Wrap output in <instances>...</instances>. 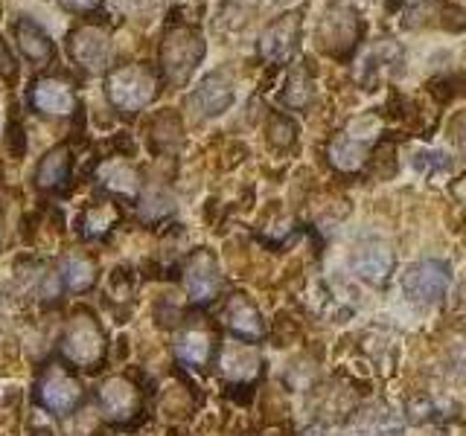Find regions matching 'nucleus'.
<instances>
[{"instance_id":"nucleus-1","label":"nucleus","mask_w":466,"mask_h":436,"mask_svg":"<svg viewBox=\"0 0 466 436\" xmlns=\"http://www.w3.org/2000/svg\"><path fill=\"white\" fill-rule=\"evenodd\" d=\"M204 58V38L193 26H169L160 41V70L175 87H184Z\"/></svg>"},{"instance_id":"nucleus-2","label":"nucleus","mask_w":466,"mask_h":436,"mask_svg":"<svg viewBox=\"0 0 466 436\" xmlns=\"http://www.w3.org/2000/svg\"><path fill=\"white\" fill-rule=\"evenodd\" d=\"M106 332L96 323V317L91 314H73L70 323L62 334V355L67 363L79 370H99L106 361Z\"/></svg>"},{"instance_id":"nucleus-3","label":"nucleus","mask_w":466,"mask_h":436,"mask_svg":"<svg viewBox=\"0 0 466 436\" xmlns=\"http://www.w3.org/2000/svg\"><path fill=\"white\" fill-rule=\"evenodd\" d=\"M364 33V24H361V15L347 6V4H329L324 9L315 29V38H318V47L324 50L327 55L335 58H347L359 47Z\"/></svg>"},{"instance_id":"nucleus-4","label":"nucleus","mask_w":466,"mask_h":436,"mask_svg":"<svg viewBox=\"0 0 466 436\" xmlns=\"http://www.w3.org/2000/svg\"><path fill=\"white\" fill-rule=\"evenodd\" d=\"M108 102L123 114H137L157 96V79L143 64H123L108 73L106 82Z\"/></svg>"},{"instance_id":"nucleus-5","label":"nucleus","mask_w":466,"mask_h":436,"mask_svg":"<svg viewBox=\"0 0 466 436\" xmlns=\"http://www.w3.org/2000/svg\"><path fill=\"white\" fill-rule=\"evenodd\" d=\"M451 271L443 259H422L414 262L411 268L402 273V291L405 297L417 305H434L449 294Z\"/></svg>"},{"instance_id":"nucleus-6","label":"nucleus","mask_w":466,"mask_h":436,"mask_svg":"<svg viewBox=\"0 0 466 436\" xmlns=\"http://www.w3.org/2000/svg\"><path fill=\"white\" fill-rule=\"evenodd\" d=\"M82 384L58 363H47L35 384V401L56 416H67L82 401Z\"/></svg>"},{"instance_id":"nucleus-7","label":"nucleus","mask_w":466,"mask_h":436,"mask_svg":"<svg viewBox=\"0 0 466 436\" xmlns=\"http://www.w3.org/2000/svg\"><path fill=\"white\" fill-rule=\"evenodd\" d=\"M402 64H405V53L400 44L393 38H379L361 50L359 62H356V79L364 91H373L385 76L400 73Z\"/></svg>"},{"instance_id":"nucleus-8","label":"nucleus","mask_w":466,"mask_h":436,"mask_svg":"<svg viewBox=\"0 0 466 436\" xmlns=\"http://www.w3.org/2000/svg\"><path fill=\"white\" fill-rule=\"evenodd\" d=\"M216 349H218V334L213 326L204 323L201 317L189 320L178 332V338H175V355H178V361H184L187 367H196V370L210 367V361L216 358Z\"/></svg>"},{"instance_id":"nucleus-9","label":"nucleus","mask_w":466,"mask_h":436,"mask_svg":"<svg viewBox=\"0 0 466 436\" xmlns=\"http://www.w3.org/2000/svg\"><path fill=\"white\" fill-rule=\"evenodd\" d=\"M184 288L189 300L196 305H208L222 291V273H218V262L210 251H196L184 265Z\"/></svg>"},{"instance_id":"nucleus-10","label":"nucleus","mask_w":466,"mask_h":436,"mask_svg":"<svg viewBox=\"0 0 466 436\" xmlns=\"http://www.w3.org/2000/svg\"><path fill=\"white\" fill-rule=\"evenodd\" d=\"M300 26H303L300 12H289V15H280L277 21H271L259 38V58H266L268 64L289 62L291 53L298 50Z\"/></svg>"},{"instance_id":"nucleus-11","label":"nucleus","mask_w":466,"mask_h":436,"mask_svg":"<svg viewBox=\"0 0 466 436\" xmlns=\"http://www.w3.org/2000/svg\"><path fill=\"white\" fill-rule=\"evenodd\" d=\"M67 53L73 55V62L79 67L99 73L106 70L111 62V41L108 33L99 26H79L73 29L70 38H67Z\"/></svg>"},{"instance_id":"nucleus-12","label":"nucleus","mask_w":466,"mask_h":436,"mask_svg":"<svg viewBox=\"0 0 466 436\" xmlns=\"http://www.w3.org/2000/svg\"><path fill=\"white\" fill-rule=\"evenodd\" d=\"M99 411L106 413L108 421H131L140 413V390L123 375L108 378L106 384L99 387Z\"/></svg>"},{"instance_id":"nucleus-13","label":"nucleus","mask_w":466,"mask_h":436,"mask_svg":"<svg viewBox=\"0 0 466 436\" xmlns=\"http://www.w3.org/2000/svg\"><path fill=\"white\" fill-rule=\"evenodd\" d=\"M350 268L359 276V280L370 282V285H388L390 273H393V251L388 244L368 242L353 251L350 256Z\"/></svg>"},{"instance_id":"nucleus-14","label":"nucleus","mask_w":466,"mask_h":436,"mask_svg":"<svg viewBox=\"0 0 466 436\" xmlns=\"http://www.w3.org/2000/svg\"><path fill=\"white\" fill-rule=\"evenodd\" d=\"M225 323L233 332L237 341L248 343H259L266 338V323H262V314L257 305L248 300V294H233L225 302Z\"/></svg>"},{"instance_id":"nucleus-15","label":"nucleus","mask_w":466,"mask_h":436,"mask_svg":"<svg viewBox=\"0 0 466 436\" xmlns=\"http://www.w3.org/2000/svg\"><path fill=\"white\" fill-rule=\"evenodd\" d=\"M368 154H370V137L359 134V125L339 131L335 140L329 143V164L339 172H359L368 164Z\"/></svg>"},{"instance_id":"nucleus-16","label":"nucleus","mask_w":466,"mask_h":436,"mask_svg":"<svg viewBox=\"0 0 466 436\" xmlns=\"http://www.w3.org/2000/svg\"><path fill=\"white\" fill-rule=\"evenodd\" d=\"M233 102V87L225 79V73H213L204 79L193 94H189V108L198 116H218L230 108Z\"/></svg>"},{"instance_id":"nucleus-17","label":"nucleus","mask_w":466,"mask_h":436,"mask_svg":"<svg viewBox=\"0 0 466 436\" xmlns=\"http://www.w3.org/2000/svg\"><path fill=\"white\" fill-rule=\"evenodd\" d=\"M29 102H33V108L41 111V114H53V116H65V114H73L76 108V96H73V87L62 79H38L33 84V91H29Z\"/></svg>"},{"instance_id":"nucleus-18","label":"nucleus","mask_w":466,"mask_h":436,"mask_svg":"<svg viewBox=\"0 0 466 436\" xmlns=\"http://www.w3.org/2000/svg\"><path fill=\"white\" fill-rule=\"evenodd\" d=\"M218 363H222V372L228 378H233L237 384H245L251 382V378L259 372L262 361H259V352L248 343V341H237V343H228L222 346V352H218Z\"/></svg>"},{"instance_id":"nucleus-19","label":"nucleus","mask_w":466,"mask_h":436,"mask_svg":"<svg viewBox=\"0 0 466 436\" xmlns=\"http://www.w3.org/2000/svg\"><path fill=\"white\" fill-rule=\"evenodd\" d=\"M15 35H18L21 53L33 64H47V62H53V41H50V35L44 33V29L35 21L21 18L18 24H15Z\"/></svg>"},{"instance_id":"nucleus-20","label":"nucleus","mask_w":466,"mask_h":436,"mask_svg":"<svg viewBox=\"0 0 466 436\" xmlns=\"http://www.w3.org/2000/svg\"><path fill=\"white\" fill-rule=\"evenodd\" d=\"M58 280L62 288L73 291V294H82V291H91L96 282V265L82 253H70L58 262Z\"/></svg>"},{"instance_id":"nucleus-21","label":"nucleus","mask_w":466,"mask_h":436,"mask_svg":"<svg viewBox=\"0 0 466 436\" xmlns=\"http://www.w3.org/2000/svg\"><path fill=\"white\" fill-rule=\"evenodd\" d=\"M70 166H73V152L70 145H56L53 152L44 154V160L35 169V186L38 189H56L67 181L70 174Z\"/></svg>"},{"instance_id":"nucleus-22","label":"nucleus","mask_w":466,"mask_h":436,"mask_svg":"<svg viewBox=\"0 0 466 436\" xmlns=\"http://www.w3.org/2000/svg\"><path fill=\"white\" fill-rule=\"evenodd\" d=\"M99 183L120 198H135L140 189V174L135 166L123 164V160H111V164L99 169Z\"/></svg>"},{"instance_id":"nucleus-23","label":"nucleus","mask_w":466,"mask_h":436,"mask_svg":"<svg viewBox=\"0 0 466 436\" xmlns=\"http://www.w3.org/2000/svg\"><path fill=\"white\" fill-rule=\"evenodd\" d=\"M312 96H315V84H312L309 70H306L303 64L291 67L286 82H283L280 102H283L286 108H291V111H303V108H309Z\"/></svg>"},{"instance_id":"nucleus-24","label":"nucleus","mask_w":466,"mask_h":436,"mask_svg":"<svg viewBox=\"0 0 466 436\" xmlns=\"http://www.w3.org/2000/svg\"><path fill=\"white\" fill-rule=\"evenodd\" d=\"M116 218H120V213H116L114 203H94V207L82 215V236L102 239L116 224Z\"/></svg>"},{"instance_id":"nucleus-25","label":"nucleus","mask_w":466,"mask_h":436,"mask_svg":"<svg viewBox=\"0 0 466 436\" xmlns=\"http://www.w3.org/2000/svg\"><path fill=\"white\" fill-rule=\"evenodd\" d=\"M266 134H268V143L274 145V149H291L298 140V125L289 120L286 114H271L268 116V128H266Z\"/></svg>"},{"instance_id":"nucleus-26","label":"nucleus","mask_w":466,"mask_h":436,"mask_svg":"<svg viewBox=\"0 0 466 436\" xmlns=\"http://www.w3.org/2000/svg\"><path fill=\"white\" fill-rule=\"evenodd\" d=\"M353 436H402V425L390 413H370Z\"/></svg>"},{"instance_id":"nucleus-27","label":"nucleus","mask_w":466,"mask_h":436,"mask_svg":"<svg viewBox=\"0 0 466 436\" xmlns=\"http://www.w3.org/2000/svg\"><path fill=\"white\" fill-rule=\"evenodd\" d=\"M172 198L169 195H164V193H149V195H143V201H140V218L143 222H149V224H155V222H164L167 215H172Z\"/></svg>"},{"instance_id":"nucleus-28","label":"nucleus","mask_w":466,"mask_h":436,"mask_svg":"<svg viewBox=\"0 0 466 436\" xmlns=\"http://www.w3.org/2000/svg\"><path fill=\"white\" fill-rule=\"evenodd\" d=\"M414 169L420 174H426V178H431V174L451 172V160L443 152H417L414 154Z\"/></svg>"},{"instance_id":"nucleus-29","label":"nucleus","mask_w":466,"mask_h":436,"mask_svg":"<svg viewBox=\"0 0 466 436\" xmlns=\"http://www.w3.org/2000/svg\"><path fill=\"white\" fill-rule=\"evenodd\" d=\"M4 143H6V152L12 154V157H24V152H26V134H24V125L18 123V116H9V125H6V137H4Z\"/></svg>"},{"instance_id":"nucleus-30","label":"nucleus","mask_w":466,"mask_h":436,"mask_svg":"<svg viewBox=\"0 0 466 436\" xmlns=\"http://www.w3.org/2000/svg\"><path fill=\"white\" fill-rule=\"evenodd\" d=\"M0 76H4V79H15V76H18V64H15V58L9 55L4 38H0Z\"/></svg>"},{"instance_id":"nucleus-31","label":"nucleus","mask_w":466,"mask_h":436,"mask_svg":"<svg viewBox=\"0 0 466 436\" xmlns=\"http://www.w3.org/2000/svg\"><path fill=\"white\" fill-rule=\"evenodd\" d=\"M99 4H102V0H62V6H65V9H70V12H79V15H85V12H94Z\"/></svg>"},{"instance_id":"nucleus-32","label":"nucleus","mask_w":466,"mask_h":436,"mask_svg":"<svg viewBox=\"0 0 466 436\" xmlns=\"http://www.w3.org/2000/svg\"><path fill=\"white\" fill-rule=\"evenodd\" d=\"M455 143H458V149L466 154V114L458 116V123H455Z\"/></svg>"},{"instance_id":"nucleus-33","label":"nucleus","mask_w":466,"mask_h":436,"mask_svg":"<svg viewBox=\"0 0 466 436\" xmlns=\"http://www.w3.org/2000/svg\"><path fill=\"white\" fill-rule=\"evenodd\" d=\"M451 193H455V198H458V201H463V203H466V174H463L461 181H455V186H451Z\"/></svg>"},{"instance_id":"nucleus-34","label":"nucleus","mask_w":466,"mask_h":436,"mask_svg":"<svg viewBox=\"0 0 466 436\" xmlns=\"http://www.w3.org/2000/svg\"><path fill=\"white\" fill-rule=\"evenodd\" d=\"M303 436H327V431H324V425H312Z\"/></svg>"},{"instance_id":"nucleus-35","label":"nucleus","mask_w":466,"mask_h":436,"mask_svg":"<svg viewBox=\"0 0 466 436\" xmlns=\"http://www.w3.org/2000/svg\"><path fill=\"white\" fill-rule=\"evenodd\" d=\"M0 242H4V215H0Z\"/></svg>"},{"instance_id":"nucleus-36","label":"nucleus","mask_w":466,"mask_h":436,"mask_svg":"<svg viewBox=\"0 0 466 436\" xmlns=\"http://www.w3.org/2000/svg\"><path fill=\"white\" fill-rule=\"evenodd\" d=\"M33 436H50V433H47V431H35Z\"/></svg>"}]
</instances>
